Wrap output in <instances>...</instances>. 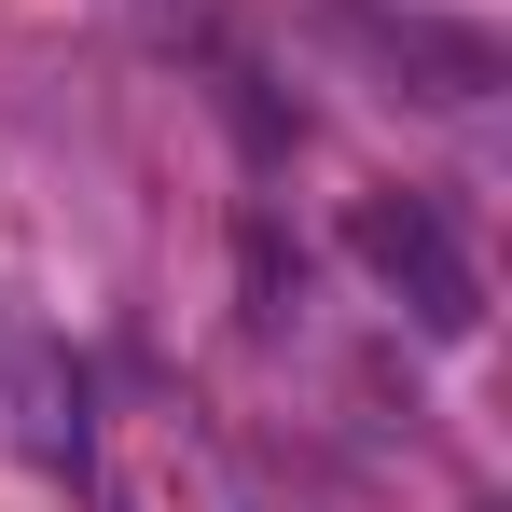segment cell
<instances>
[{
	"label": "cell",
	"mask_w": 512,
	"mask_h": 512,
	"mask_svg": "<svg viewBox=\"0 0 512 512\" xmlns=\"http://www.w3.org/2000/svg\"><path fill=\"white\" fill-rule=\"evenodd\" d=\"M346 250L374 263V277H388V291L416 305L429 333H471V319H485V277L457 263V236L429 222L416 194H360V222H346Z\"/></svg>",
	"instance_id": "1"
}]
</instances>
